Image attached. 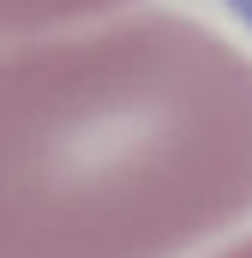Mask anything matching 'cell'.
I'll return each mask as SVG.
<instances>
[{
    "label": "cell",
    "mask_w": 252,
    "mask_h": 258,
    "mask_svg": "<svg viewBox=\"0 0 252 258\" xmlns=\"http://www.w3.org/2000/svg\"><path fill=\"white\" fill-rule=\"evenodd\" d=\"M252 204V66L180 18L0 60V258H162Z\"/></svg>",
    "instance_id": "cell-1"
},
{
    "label": "cell",
    "mask_w": 252,
    "mask_h": 258,
    "mask_svg": "<svg viewBox=\"0 0 252 258\" xmlns=\"http://www.w3.org/2000/svg\"><path fill=\"white\" fill-rule=\"evenodd\" d=\"M228 12H234V18H246V24H252V0H228Z\"/></svg>",
    "instance_id": "cell-3"
},
{
    "label": "cell",
    "mask_w": 252,
    "mask_h": 258,
    "mask_svg": "<svg viewBox=\"0 0 252 258\" xmlns=\"http://www.w3.org/2000/svg\"><path fill=\"white\" fill-rule=\"evenodd\" d=\"M90 6H108V0H0V30H24V24L60 18V12H90Z\"/></svg>",
    "instance_id": "cell-2"
}]
</instances>
